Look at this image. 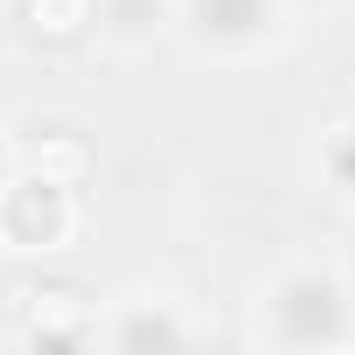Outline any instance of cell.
<instances>
[{"mask_svg": "<svg viewBox=\"0 0 355 355\" xmlns=\"http://www.w3.org/2000/svg\"><path fill=\"white\" fill-rule=\"evenodd\" d=\"M84 237V189H63L35 167L0 182V251L8 258H63Z\"/></svg>", "mask_w": 355, "mask_h": 355, "instance_id": "cell-3", "label": "cell"}, {"mask_svg": "<svg viewBox=\"0 0 355 355\" xmlns=\"http://www.w3.org/2000/svg\"><path fill=\"white\" fill-rule=\"evenodd\" d=\"M160 28H167V0H98V21H91V35L112 56H139Z\"/></svg>", "mask_w": 355, "mask_h": 355, "instance_id": "cell-7", "label": "cell"}, {"mask_svg": "<svg viewBox=\"0 0 355 355\" xmlns=\"http://www.w3.org/2000/svg\"><path fill=\"white\" fill-rule=\"evenodd\" d=\"M313 174L327 182V196H334V202H348V209H355V112L320 125V139H313Z\"/></svg>", "mask_w": 355, "mask_h": 355, "instance_id": "cell-8", "label": "cell"}, {"mask_svg": "<svg viewBox=\"0 0 355 355\" xmlns=\"http://www.w3.org/2000/svg\"><path fill=\"white\" fill-rule=\"evenodd\" d=\"M286 8H293V21H306V15H334L341 0H286Z\"/></svg>", "mask_w": 355, "mask_h": 355, "instance_id": "cell-11", "label": "cell"}, {"mask_svg": "<svg viewBox=\"0 0 355 355\" xmlns=\"http://www.w3.org/2000/svg\"><path fill=\"white\" fill-rule=\"evenodd\" d=\"M21 21L35 42H84L98 21V0H21Z\"/></svg>", "mask_w": 355, "mask_h": 355, "instance_id": "cell-9", "label": "cell"}, {"mask_svg": "<svg viewBox=\"0 0 355 355\" xmlns=\"http://www.w3.org/2000/svg\"><path fill=\"white\" fill-rule=\"evenodd\" d=\"M355 293L341 279V265L327 258H286L258 293H251V341L286 348V355H313V348H355Z\"/></svg>", "mask_w": 355, "mask_h": 355, "instance_id": "cell-1", "label": "cell"}, {"mask_svg": "<svg viewBox=\"0 0 355 355\" xmlns=\"http://www.w3.org/2000/svg\"><path fill=\"white\" fill-rule=\"evenodd\" d=\"M15 167H21V132H8V125H0V182H8Z\"/></svg>", "mask_w": 355, "mask_h": 355, "instance_id": "cell-10", "label": "cell"}, {"mask_svg": "<svg viewBox=\"0 0 355 355\" xmlns=\"http://www.w3.org/2000/svg\"><path fill=\"white\" fill-rule=\"evenodd\" d=\"M21 167L49 174V182H63V189H84L91 167H98V153H91L84 132H70V125H42V132L21 139Z\"/></svg>", "mask_w": 355, "mask_h": 355, "instance_id": "cell-6", "label": "cell"}, {"mask_svg": "<svg viewBox=\"0 0 355 355\" xmlns=\"http://www.w3.org/2000/svg\"><path fill=\"white\" fill-rule=\"evenodd\" d=\"M167 28L182 35L189 56L216 70H251L293 42V8L286 0H167Z\"/></svg>", "mask_w": 355, "mask_h": 355, "instance_id": "cell-2", "label": "cell"}, {"mask_svg": "<svg viewBox=\"0 0 355 355\" xmlns=\"http://www.w3.org/2000/svg\"><path fill=\"white\" fill-rule=\"evenodd\" d=\"M209 341V313L182 293V286H125L119 300H105L91 348H196Z\"/></svg>", "mask_w": 355, "mask_h": 355, "instance_id": "cell-4", "label": "cell"}, {"mask_svg": "<svg viewBox=\"0 0 355 355\" xmlns=\"http://www.w3.org/2000/svg\"><path fill=\"white\" fill-rule=\"evenodd\" d=\"M21 300V327H15V341L21 348H91V334H98V306H84V293H70V286H21L15 293Z\"/></svg>", "mask_w": 355, "mask_h": 355, "instance_id": "cell-5", "label": "cell"}]
</instances>
